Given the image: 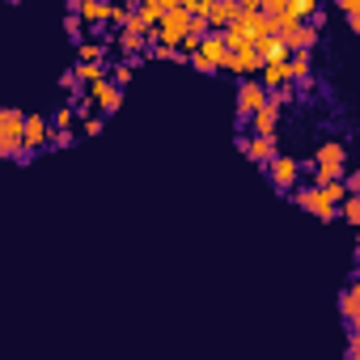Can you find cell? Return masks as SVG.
I'll list each match as a JSON object with an SVG mask.
<instances>
[{
	"label": "cell",
	"instance_id": "obj_12",
	"mask_svg": "<svg viewBox=\"0 0 360 360\" xmlns=\"http://www.w3.org/2000/svg\"><path fill=\"white\" fill-rule=\"evenodd\" d=\"M284 81H292L284 60H276V64H263V81H259L263 89H276V85H284Z\"/></svg>",
	"mask_w": 360,
	"mask_h": 360
},
{
	"label": "cell",
	"instance_id": "obj_11",
	"mask_svg": "<svg viewBox=\"0 0 360 360\" xmlns=\"http://www.w3.org/2000/svg\"><path fill=\"white\" fill-rule=\"evenodd\" d=\"M238 13H242V9H238V0H212L204 18H208V22H217V26H229Z\"/></svg>",
	"mask_w": 360,
	"mask_h": 360
},
{
	"label": "cell",
	"instance_id": "obj_20",
	"mask_svg": "<svg viewBox=\"0 0 360 360\" xmlns=\"http://www.w3.org/2000/svg\"><path fill=\"white\" fill-rule=\"evenodd\" d=\"M288 5V0H259V9H267V13H280Z\"/></svg>",
	"mask_w": 360,
	"mask_h": 360
},
{
	"label": "cell",
	"instance_id": "obj_6",
	"mask_svg": "<svg viewBox=\"0 0 360 360\" xmlns=\"http://www.w3.org/2000/svg\"><path fill=\"white\" fill-rule=\"evenodd\" d=\"M297 174H301V165H297L292 157H271V183H276L280 191H292Z\"/></svg>",
	"mask_w": 360,
	"mask_h": 360
},
{
	"label": "cell",
	"instance_id": "obj_1",
	"mask_svg": "<svg viewBox=\"0 0 360 360\" xmlns=\"http://www.w3.org/2000/svg\"><path fill=\"white\" fill-rule=\"evenodd\" d=\"M343 161H347V148L343 144H322L318 148V183H330V178H339L343 174Z\"/></svg>",
	"mask_w": 360,
	"mask_h": 360
},
{
	"label": "cell",
	"instance_id": "obj_24",
	"mask_svg": "<svg viewBox=\"0 0 360 360\" xmlns=\"http://www.w3.org/2000/svg\"><path fill=\"white\" fill-rule=\"evenodd\" d=\"M72 5H81V0H72Z\"/></svg>",
	"mask_w": 360,
	"mask_h": 360
},
{
	"label": "cell",
	"instance_id": "obj_9",
	"mask_svg": "<svg viewBox=\"0 0 360 360\" xmlns=\"http://www.w3.org/2000/svg\"><path fill=\"white\" fill-rule=\"evenodd\" d=\"M242 148H246V157L259 161V165H267V161L276 157V140H271V136H259V131H255V140H242Z\"/></svg>",
	"mask_w": 360,
	"mask_h": 360
},
{
	"label": "cell",
	"instance_id": "obj_15",
	"mask_svg": "<svg viewBox=\"0 0 360 360\" xmlns=\"http://www.w3.org/2000/svg\"><path fill=\"white\" fill-rule=\"evenodd\" d=\"M72 77H77V81H98V77H102V60H81Z\"/></svg>",
	"mask_w": 360,
	"mask_h": 360
},
{
	"label": "cell",
	"instance_id": "obj_19",
	"mask_svg": "<svg viewBox=\"0 0 360 360\" xmlns=\"http://www.w3.org/2000/svg\"><path fill=\"white\" fill-rule=\"evenodd\" d=\"M102 127H106V119H102V115H85V131H89V136H98Z\"/></svg>",
	"mask_w": 360,
	"mask_h": 360
},
{
	"label": "cell",
	"instance_id": "obj_3",
	"mask_svg": "<svg viewBox=\"0 0 360 360\" xmlns=\"http://www.w3.org/2000/svg\"><path fill=\"white\" fill-rule=\"evenodd\" d=\"M280 106H284V98H280V94H276V98L267 94V98H263V106L250 115V123H255V131H259V136H271V131H276V123H280Z\"/></svg>",
	"mask_w": 360,
	"mask_h": 360
},
{
	"label": "cell",
	"instance_id": "obj_23",
	"mask_svg": "<svg viewBox=\"0 0 360 360\" xmlns=\"http://www.w3.org/2000/svg\"><path fill=\"white\" fill-rule=\"evenodd\" d=\"M339 5H343V13H356V9H360V0H339Z\"/></svg>",
	"mask_w": 360,
	"mask_h": 360
},
{
	"label": "cell",
	"instance_id": "obj_13",
	"mask_svg": "<svg viewBox=\"0 0 360 360\" xmlns=\"http://www.w3.org/2000/svg\"><path fill=\"white\" fill-rule=\"evenodd\" d=\"M77 13H81V22H102L106 18V5H102V0H81V5H77Z\"/></svg>",
	"mask_w": 360,
	"mask_h": 360
},
{
	"label": "cell",
	"instance_id": "obj_22",
	"mask_svg": "<svg viewBox=\"0 0 360 360\" xmlns=\"http://www.w3.org/2000/svg\"><path fill=\"white\" fill-rule=\"evenodd\" d=\"M56 127H72V110H60L56 115Z\"/></svg>",
	"mask_w": 360,
	"mask_h": 360
},
{
	"label": "cell",
	"instance_id": "obj_7",
	"mask_svg": "<svg viewBox=\"0 0 360 360\" xmlns=\"http://www.w3.org/2000/svg\"><path fill=\"white\" fill-rule=\"evenodd\" d=\"M297 204L305 208V212H314V217H322V221H335V204L314 187V191H297Z\"/></svg>",
	"mask_w": 360,
	"mask_h": 360
},
{
	"label": "cell",
	"instance_id": "obj_2",
	"mask_svg": "<svg viewBox=\"0 0 360 360\" xmlns=\"http://www.w3.org/2000/svg\"><path fill=\"white\" fill-rule=\"evenodd\" d=\"M276 34H280V43H284L288 51H309V47L318 43V26H301V22H288V26H280Z\"/></svg>",
	"mask_w": 360,
	"mask_h": 360
},
{
	"label": "cell",
	"instance_id": "obj_10",
	"mask_svg": "<svg viewBox=\"0 0 360 360\" xmlns=\"http://www.w3.org/2000/svg\"><path fill=\"white\" fill-rule=\"evenodd\" d=\"M225 68H229V72H255V68H263V64H259L255 47H242V51H229V56H225Z\"/></svg>",
	"mask_w": 360,
	"mask_h": 360
},
{
	"label": "cell",
	"instance_id": "obj_14",
	"mask_svg": "<svg viewBox=\"0 0 360 360\" xmlns=\"http://www.w3.org/2000/svg\"><path fill=\"white\" fill-rule=\"evenodd\" d=\"M343 318H347V326H356V318H360V292L356 288L343 292Z\"/></svg>",
	"mask_w": 360,
	"mask_h": 360
},
{
	"label": "cell",
	"instance_id": "obj_4",
	"mask_svg": "<svg viewBox=\"0 0 360 360\" xmlns=\"http://www.w3.org/2000/svg\"><path fill=\"white\" fill-rule=\"evenodd\" d=\"M89 98L102 106V110H119V102H123V94H119V85L115 81H106V77H98V81H89Z\"/></svg>",
	"mask_w": 360,
	"mask_h": 360
},
{
	"label": "cell",
	"instance_id": "obj_16",
	"mask_svg": "<svg viewBox=\"0 0 360 360\" xmlns=\"http://www.w3.org/2000/svg\"><path fill=\"white\" fill-rule=\"evenodd\" d=\"M119 47H127V51H140V47H144L140 30H123V34H119Z\"/></svg>",
	"mask_w": 360,
	"mask_h": 360
},
{
	"label": "cell",
	"instance_id": "obj_17",
	"mask_svg": "<svg viewBox=\"0 0 360 360\" xmlns=\"http://www.w3.org/2000/svg\"><path fill=\"white\" fill-rule=\"evenodd\" d=\"M343 221H352V225L360 221V200L356 195H343Z\"/></svg>",
	"mask_w": 360,
	"mask_h": 360
},
{
	"label": "cell",
	"instance_id": "obj_8",
	"mask_svg": "<svg viewBox=\"0 0 360 360\" xmlns=\"http://www.w3.org/2000/svg\"><path fill=\"white\" fill-rule=\"evenodd\" d=\"M47 140V119L43 115H26V123H22V148H39Z\"/></svg>",
	"mask_w": 360,
	"mask_h": 360
},
{
	"label": "cell",
	"instance_id": "obj_5",
	"mask_svg": "<svg viewBox=\"0 0 360 360\" xmlns=\"http://www.w3.org/2000/svg\"><path fill=\"white\" fill-rule=\"evenodd\" d=\"M263 98H267V89H263L259 81H246V85H238V115H242V119H250V115L263 106Z\"/></svg>",
	"mask_w": 360,
	"mask_h": 360
},
{
	"label": "cell",
	"instance_id": "obj_21",
	"mask_svg": "<svg viewBox=\"0 0 360 360\" xmlns=\"http://www.w3.org/2000/svg\"><path fill=\"white\" fill-rule=\"evenodd\" d=\"M127 81H131V68H127V64H119V68H115V85H127Z\"/></svg>",
	"mask_w": 360,
	"mask_h": 360
},
{
	"label": "cell",
	"instance_id": "obj_18",
	"mask_svg": "<svg viewBox=\"0 0 360 360\" xmlns=\"http://www.w3.org/2000/svg\"><path fill=\"white\" fill-rule=\"evenodd\" d=\"M81 60H102V43H81Z\"/></svg>",
	"mask_w": 360,
	"mask_h": 360
}]
</instances>
